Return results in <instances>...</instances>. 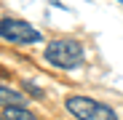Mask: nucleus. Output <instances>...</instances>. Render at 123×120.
Masks as SVG:
<instances>
[{
  "label": "nucleus",
  "instance_id": "nucleus-1",
  "mask_svg": "<svg viewBox=\"0 0 123 120\" xmlns=\"http://www.w3.org/2000/svg\"><path fill=\"white\" fill-rule=\"evenodd\" d=\"M46 62L59 69H78L86 59V51L78 40H51L46 46Z\"/></svg>",
  "mask_w": 123,
  "mask_h": 120
},
{
  "label": "nucleus",
  "instance_id": "nucleus-2",
  "mask_svg": "<svg viewBox=\"0 0 123 120\" xmlns=\"http://www.w3.org/2000/svg\"><path fill=\"white\" fill-rule=\"evenodd\" d=\"M64 107L70 115H75L78 120H120L118 112L105 104V102H99V99H91V96H67L64 99Z\"/></svg>",
  "mask_w": 123,
  "mask_h": 120
},
{
  "label": "nucleus",
  "instance_id": "nucleus-3",
  "mask_svg": "<svg viewBox=\"0 0 123 120\" xmlns=\"http://www.w3.org/2000/svg\"><path fill=\"white\" fill-rule=\"evenodd\" d=\"M0 40H8V43H16V46H32V43H40L43 35L22 19L6 16V19H0Z\"/></svg>",
  "mask_w": 123,
  "mask_h": 120
},
{
  "label": "nucleus",
  "instance_id": "nucleus-4",
  "mask_svg": "<svg viewBox=\"0 0 123 120\" xmlns=\"http://www.w3.org/2000/svg\"><path fill=\"white\" fill-rule=\"evenodd\" d=\"M0 107H27V99L19 91H11L6 86H0Z\"/></svg>",
  "mask_w": 123,
  "mask_h": 120
},
{
  "label": "nucleus",
  "instance_id": "nucleus-5",
  "mask_svg": "<svg viewBox=\"0 0 123 120\" xmlns=\"http://www.w3.org/2000/svg\"><path fill=\"white\" fill-rule=\"evenodd\" d=\"M6 120H37L32 112H27L24 107H6Z\"/></svg>",
  "mask_w": 123,
  "mask_h": 120
},
{
  "label": "nucleus",
  "instance_id": "nucleus-6",
  "mask_svg": "<svg viewBox=\"0 0 123 120\" xmlns=\"http://www.w3.org/2000/svg\"><path fill=\"white\" fill-rule=\"evenodd\" d=\"M24 91H30L35 99H43V96H46V93H43V88H37V86L32 83V80H24Z\"/></svg>",
  "mask_w": 123,
  "mask_h": 120
},
{
  "label": "nucleus",
  "instance_id": "nucleus-7",
  "mask_svg": "<svg viewBox=\"0 0 123 120\" xmlns=\"http://www.w3.org/2000/svg\"><path fill=\"white\" fill-rule=\"evenodd\" d=\"M48 3H51V6H56V8H62V11H67V6L62 3V0H48Z\"/></svg>",
  "mask_w": 123,
  "mask_h": 120
},
{
  "label": "nucleus",
  "instance_id": "nucleus-8",
  "mask_svg": "<svg viewBox=\"0 0 123 120\" xmlns=\"http://www.w3.org/2000/svg\"><path fill=\"white\" fill-rule=\"evenodd\" d=\"M118 3H123V0H118Z\"/></svg>",
  "mask_w": 123,
  "mask_h": 120
},
{
  "label": "nucleus",
  "instance_id": "nucleus-9",
  "mask_svg": "<svg viewBox=\"0 0 123 120\" xmlns=\"http://www.w3.org/2000/svg\"><path fill=\"white\" fill-rule=\"evenodd\" d=\"M0 120H6V117H0Z\"/></svg>",
  "mask_w": 123,
  "mask_h": 120
}]
</instances>
